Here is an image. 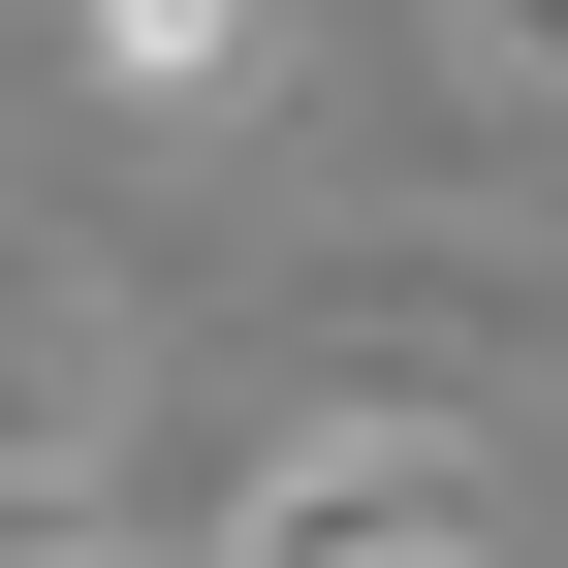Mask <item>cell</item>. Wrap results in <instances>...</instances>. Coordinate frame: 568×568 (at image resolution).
<instances>
[{"instance_id": "cell-3", "label": "cell", "mask_w": 568, "mask_h": 568, "mask_svg": "<svg viewBox=\"0 0 568 568\" xmlns=\"http://www.w3.org/2000/svg\"><path fill=\"white\" fill-rule=\"evenodd\" d=\"M32 32H63V95H126V126H253L284 0H32Z\"/></svg>"}, {"instance_id": "cell-1", "label": "cell", "mask_w": 568, "mask_h": 568, "mask_svg": "<svg viewBox=\"0 0 568 568\" xmlns=\"http://www.w3.org/2000/svg\"><path fill=\"white\" fill-rule=\"evenodd\" d=\"M222 568H506V474H474V410L316 379V410L222 474Z\"/></svg>"}, {"instance_id": "cell-2", "label": "cell", "mask_w": 568, "mask_h": 568, "mask_svg": "<svg viewBox=\"0 0 568 568\" xmlns=\"http://www.w3.org/2000/svg\"><path fill=\"white\" fill-rule=\"evenodd\" d=\"M95 410H126V316L63 253H0V506H95Z\"/></svg>"}]
</instances>
